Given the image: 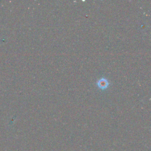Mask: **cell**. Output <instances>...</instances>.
<instances>
[{
    "instance_id": "6da1fadb",
    "label": "cell",
    "mask_w": 151,
    "mask_h": 151,
    "mask_svg": "<svg viewBox=\"0 0 151 151\" xmlns=\"http://www.w3.org/2000/svg\"><path fill=\"white\" fill-rule=\"evenodd\" d=\"M109 83L107 80L104 78H100L97 81V86L99 87V88L102 90L107 88V87L109 86Z\"/></svg>"
}]
</instances>
